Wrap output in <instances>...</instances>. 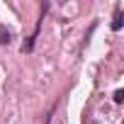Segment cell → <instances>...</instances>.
Here are the masks:
<instances>
[{
    "label": "cell",
    "mask_w": 124,
    "mask_h": 124,
    "mask_svg": "<svg viewBox=\"0 0 124 124\" xmlns=\"http://www.w3.org/2000/svg\"><path fill=\"white\" fill-rule=\"evenodd\" d=\"M122 24H124V15H122V10H117L114 22H112V29H114V32H119V29H122Z\"/></svg>",
    "instance_id": "cell-1"
},
{
    "label": "cell",
    "mask_w": 124,
    "mask_h": 124,
    "mask_svg": "<svg viewBox=\"0 0 124 124\" xmlns=\"http://www.w3.org/2000/svg\"><path fill=\"white\" fill-rule=\"evenodd\" d=\"M10 41H12V34H10L3 24H0V44H10Z\"/></svg>",
    "instance_id": "cell-2"
},
{
    "label": "cell",
    "mask_w": 124,
    "mask_h": 124,
    "mask_svg": "<svg viewBox=\"0 0 124 124\" xmlns=\"http://www.w3.org/2000/svg\"><path fill=\"white\" fill-rule=\"evenodd\" d=\"M122 100H124V90H117L114 93V102H122Z\"/></svg>",
    "instance_id": "cell-3"
}]
</instances>
